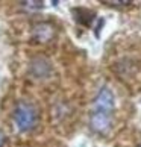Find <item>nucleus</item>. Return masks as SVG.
<instances>
[{"mask_svg": "<svg viewBox=\"0 0 141 147\" xmlns=\"http://www.w3.org/2000/svg\"><path fill=\"white\" fill-rule=\"evenodd\" d=\"M14 124L20 132H29L38 123V111L34 103L30 102H18L12 114Z\"/></svg>", "mask_w": 141, "mask_h": 147, "instance_id": "f257e3e1", "label": "nucleus"}, {"mask_svg": "<svg viewBox=\"0 0 141 147\" xmlns=\"http://www.w3.org/2000/svg\"><path fill=\"white\" fill-rule=\"evenodd\" d=\"M112 126V112L103 109H93L90 115V127L96 134L103 135Z\"/></svg>", "mask_w": 141, "mask_h": 147, "instance_id": "f03ea898", "label": "nucleus"}, {"mask_svg": "<svg viewBox=\"0 0 141 147\" xmlns=\"http://www.w3.org/2000/svg\"><path fill=\"white\" fill-rule=\"evenodd\" d=\"M115 108V97L114 92L108 88V86H102L100 91L97 92L94 103H93V109H103V111H109L114 112Z\"/></svg>", "mask_w": 141, "mask_h": 147, "instance_id": "7ed1b4c3", "label": "nucleus"}, {"mask_svg": "<svg viewBox=\"0 0 141 147\" xmlns=\"http://www.w3.org/2000/svg\"><path fill=\"white\" fill-rule=\"evenodd\" d=\"M32 71H34V74L38 76V78H44V76H47V73L50 71V67H49V64L44 59L38 58L32 62Z\"/></svg>", "mask_w": 141, "mask_h": 147, "instance_id": "20e7f679", "label": "nucleus"}, {"mask_svg": "<svg viewBox=\"0 0 141 147\" xmlns=\"http://www.w3.org/2000/svg\"><path fill=\"white\" fill-rule=\"evenodd\" d=\"M106 5H112V6H126V5H131L129 2H106Z\"/></svg>", "mask_w": 141, "mask_h": 147, "instance_id": "39448f33", "label": "nucleus"}, {"mask_svg": "<svg viewBox=\"0 0 141 147\" xmlns=\"http://www.w3.org/2000/svg\"><path fill=\"white\" fill-rule=\"evenodd\" d=\"M5 141H6V137H5V134L2 132V130H0V147H3Z\"/></svg>", "mask_w": 141, "mask_h": 147, "instance_id": "423d86ee", "label": "nucleus"}, {"mask_svg": "<svg viewBox=\"0 0 141 147\" xmlns=\"http://www.w3.org/2000/svg\"><path fill=\"white\" fill-rule=\"evenodd\" d=\"M138 147H141V146H138Z\"/></svg>", "mask_w": 141, "mask_h": 147, "instance_id": "0eeeda50", "label": "nucleus"}]
</instances>
